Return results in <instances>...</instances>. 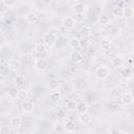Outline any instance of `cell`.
Listing matches in <instances>:
<instances>
[{
	"mask_svg": "<svg viewBox=\"0 0 134 134\" xmlns=\"http://www.w3.org/2000/svg\"><path fill=\"white\" fill-rule=\"evenodd\" d=\"M110 75V69L108 66L106 65H103V66H99L96 70H95V76L98 79V80H107Z\"/></svg>",
	"mask_w": 134,
	"mask_h": 134,
	"instance_id": "obj_1",
	"label": "cell"
},
{
	"mask_svg": "<svg viewBox=\"0 0 134 134\" xmlns=\"http://www.w3.org/2000/svg\"><path fill=\"white\" fill-rule=\"evenodd\" d=\"M55 41H57V37L54 34H51V32H47L43 36V43L44 45L47 47V49H50L54 46L55 44Z\"/></svg>",
	"mask_w": 134,
	"mask_h": 134,
	"instance_id": "obj_2",
	"label": "cell"
},
{
	"mask_svg": "<svg viewBox=\"0 0 134 134\" xmlns=\"http://www.w3.org/2000/svg\"><path fill=\"white\" fill-rule=\"evenodd\" d=\"M49 67V62L44 59V58H41V59H37L35 61V68L39 71H44L46 70L47 68Z\"/></svg>",
	"mask_w": 134,
	"mask_h": 134,
	"instance_id": "obj_3",
	"label": "cell"
},
{
	"mask_svg": "<svg viewBox=\"0 0 134 134\" xmlns=\"http://www.w3.org/2000/svg\"><path fill=\"white\" fill-rule=\"evenodd\" d=\"M62 25H63V27L66 28V29H71V28H73L74 25H75V20H74L73 17L67 16V17H65V18L62 20Z\"/></svg>",
	"mask_w": 134,
	"mask_h": 134,
	"instance_id": "obj_4",
	"label": "cell"
},
{
	"mask_svg": "<svg viewBox=\"0 0 134 134\" xmlns=\"http://www.w3.org/2000/svg\"><path fill=\"white\" fill-rule=\"evenodd\" d=\"M133 100H134V97H133V94H132L131 92H125V93L121 95V97H120V102H121V104L125 105V106L132 105Z\"/></svg>",
	"mask_w": 134,
	"mask_h": 134,
	"instance_id": "obj_5",
	"label": "cell"
},
{
	"mask_svg": "<svg viewBox=\"0 0 134 134\" xmlns=\"http://www.w3.org/2000/svg\"><path fill=\"white\" fill-rule=\"evenodd\" d=\"M69 59H70V61H71L73 64H79V63H81V62L83 61L84 57H83V54H82L80 51L74 50V51H72V52L70 53Z\"/></svg>",
	"mask_w": 134,
	"mask_h": 134,
	"instance_id": "obj_6",
	"label": "cell"
},
{
	"mask_svg": "<svg viewBox=\"0 0 134 134\" xmlns=\"http://www.w3.org/2000/svg\"><path fill=\"white\" fill-rule=\"evenodd\" d=\"M63 129L65 132H68V133H72L75 131L76 129V124L71 120V119H67L65 122H64V126H63Z\"/></svg>",
	"mask_w": 134,
	"mask_h": 134,
	"instance_id": "obj_7",
	"label": "cell"
},
{
	"mask_svg": "<svg viewBox=\"0 0 134 134\" xmlns=\"http://www.w3.org/2000/svg\"><path fill=\"white\" fill-rule=\"evenodd\" d=\"M7 66H8V68H9L10 70H13V71H18V70H20V68H21V62H20L19 60H17V59H10V60L7 62Z\"/></svg>",
	"mask_w": 134,
	"mask_h": 134,
	"instance_id": "obj_8",
	"label": "cell"
},
{
	"mask_svg": "<svg viewBox=\"0 0 134 134\" xmlns=\"http://www.w3.org/2000/svg\"><path fill=\"white\" fill-rule=\"evenodd\" d=\"M111 65L115 68H121L124 65H125V60L120 55H117V57H114L112 60H111Z\"/></svg>",
	"mask_w": 134,
	"mask_h": 134,
	"instance_id": "obj_9",
	"label": "cell"
},
{
	"mask_svg": "<svg viewBox=\"0 0 134 134\" xmlns=\"http://www.w3.org/2000/svg\"><path fill=\"white\" fill-rule=\"evenodd\" d=\"M75 110H76V112H77L79 114L86 113V112H88V110H89L88 104H87L86 102H79V103H76Z\"/></svg>",
	"mask_w": 134,
	"mask_h": 134,
	"instance_id": "obj_10",
	"label": "cell"
},
{
	"mask_svg": "<svg viewBox=\"0 0 134 134\" xmlns=\"http://www.w3.org/2000/svg\"><path fill=\"white\" fill-rule=\"evenodd\" d=\"M79 120H80V122H81L82 125H89V124H91V121H92V115L89 114L88 112L82 113V114H80Z\"/></svg>",
	"mask_w": 134,
	"mask_h": 134,
	"instance_id": "obj_11",
	"label": "cell"
},
{
	"mask_svg": "<svg viewBox=\"0 0 134 134\" xmlns=\"http://www.w3.org/2000/svg\"><path fill=\"white\" fill-rule=\"evenodd\" d=\"M22 109L25 113H31L35 110V103L31 100H24L22 105Z\"/></svg>",
	"mask_w": 134,
	"mask_h": 134,
	"instance_id": "obj_12",
	"label": "cell"
},
{
	"mask_svg": "<svg viewBox=\"0 0 134 134\" xmlns=\"http://www.w3.org/2000/svg\"><path fill=\"white\" fill-rule=\"evenodd\" d=\"M134 17V9L130 6H126L122 9V18L126 19H132Z\"/></svg>",
	"mask_w": 134,
	"mask_h": 134,
	"instance_id": "obj_13",
	"label": "cell"
},
{
	"mask_svg": "<svg viewBox=\"0 0 134 134\" xmlns=\"http://www.w3.org/2000/svg\"><path fill=\"white\" fill-rule=\"evenodd\" d=\"M97 23L102 26H107L109 23H110V19L109 17L106 15V14H100L98 16V19H97Z\"/></svg>",
	"mask_w": 134,
	"mask_h": 134,
	"instance_id": "obj_14",
	"label": "cell"
},
{
	"mask_svg": "<svg viewBox=\"0 0 134 134\" xmlns=\"http://www.w3.org/2000/svg\"><path fill=\"white\" fill-rule=\"evenodd\" d=\"M79 32H80V35H81V38H88V37H90V35H91V29H90L89 26L83 25V26L80 28Z\"/></svg>",
	"mask_w": 134,
	"mask_h": 134,
	"instance_id": "obj_15",
	"label": "cell"
},
{
	"mask_svg": "<svg viewBox=\"0 0 134 134\" xmlns=\"http://www.w3.org/2000/svg\"><path fill=\"white\" fill-rule=\"evenodd\" d=\"M85 5L83 4V3H81V2H75L74 3V5H73V10H74V13L76 14V15H82V14H84V12H85Z\"/></svg>",
	"mask_w": 134,
	"mask_h": 134,
	"instance_id": "obj_16",
	"label": "cell"
},
{
	"mask_svg": "<svg viewBox=\"0 0 134 134\" xmlns=\"http://www.w3.org/2000/svg\"><path fill=\"white\" fill-rule=\"evenodd\" d=\"M10 126L13 128H20L22 126V118L20 116H14L10 118Z\"/></svg>",
	"mask_w": 134,
	"mask_h": 134,
	"instance_id": "obj_17",
	"label": "cell"
},
{
	"mask_svg": "<svg viewBox=\"0 0 134 134\" xmlns=\"http://www.w3.org/2000/svg\"><path fill=\"white\" fill-rule=\"evenodd\" d=\"M35 50H36V52L43 54V53H45L48 49H47V47L44 45L43 42H39V43H37V44L35 45Z\"/></svg>",
	"mask_w": 134,
	"mask_h": 134,
	"instance_id": "obj_18",
	"label": "cell"
},
{
	"mask_svg": "<svg viewBox=\"0 0 134 134\" xmlns=\"http://www.w3.org/2000/svg\"><path fill=\"white\" fill-rule=\"evenodd\" d=\"M132 75H133V71H132V69L130 67H126V68H124L121 70V76H122V79L130 80L132 77Z\"/></svg>",
	"mask_w": 134,
	"mask_h": 134,
	"instance_id": "obj_19",
	"label": "cell"
},
{
	"mask_svg": "<svg viewBox=\"0 0 134 134\" xmlns=\"http://www.w3.org/2000/svg\"><path fill=\"white\" fill-rule=\"evenodd\" d=\"M122 9L124 7L121 5H116L114 6V8L112 9V14L115 18H122Z\"/></svg>",
	"mask_w": 134,
	"mask_h": 134,
	"instance_id": "obj_20",
	"label": "cell"
},
{
	"mask_svg": "<svg viewBox=\"0 0 134 134\" xmlns=\"http://www.w3.org/2000/svg\"><path fill=\"white\" fill-rule=\"evenodd\" d=\"M48 86H49L50 90L57 91V89H58L59 86H60V83H59V81H58L57 79H50V80H49V83H48Z\"/></svg>",
	"mask_w": 134,
	"mask_h": 134,
	"instance_id": "obj_21",
	"label": "cell"
},
{
	"mask_svg": "<svg viewBox=\"0 0 134 134\" xmlns=\"http://www.w3.org/2000/svg\"><path fill=\"white\" fill-rule=\"evenodd\" d=\"M25 19H26L29 23H35V22L38 21V16H37L36 13L30 12V13H28V14L25 16Z\"/></svg>",
	"mask_w": 134,
	"mask_h": 134,
	"instance_id": "obj_22",
	"label": "cell"
},
{
	"mask_svg": "<svg viewBox=\"0 0 134 134\" xmlns=\"http://www.w3.org/2000/svg\"><path fill=\"white\" fill-rule=\"evenodd\" d=\"M69 46H70V48H72V49L79 48V47H80V39H79V38H75V37L71 38V39L69 40Z\"/></svg>",
	"mask_w": 134,
	"mask_h": 134,
	"instance_id": "obj_23",
	"label": "cell"
},
{
	"mask_svg": "<svg viewBox=\"0 0 134 134\" xmlns=\"http://www.w3.org/2000/svg\"><path fill=\"white\" fill-rule=\"evenodd\" d=\"M18 92H19V89L17 87H10L8 89V96L12 99H16L18 98Z\"/></svg>",
	"mask_w": 134,
	"mask_h": 134,
	"instance_id": "obj_24",
	"label": "cell"
},
{
	"mask_svg": "<svg viewBox=\"0 0 134 134\" xmlns=\"http://www.w3.org/2000/svg\"><path fill=\"white\" fill-rule=\"evenodd\" d=\"M90 44H91V39H90V37H88V38H81V39H80V47H82V48H87Z\"/></svg>",
	"mask_w": 134,
	"mask_h": 134,
	"instance_id": "obj_25",
	"label": "cell"
},
{
	"mask_svg": "<svg viewBox=\"0 0 134 134\" xmlns=\"http://www.w3.org/2000/svg\"><path fill=\"white\" fill-rule=\"evenodd\" d=\"M27 97H28V92H27V90H26V89H19V92H18V99L24 102Z\"/></svg>",
	"mask_w": 134,
	"mask_h": 134,
	"instance_id": "obj_26",
	"label": "cell"
},
{
	"mask_svg": "<svg viewBox=\"0 0 134 134\" xmlns=\"http://www.w3.org/2000/svg\"><path fill=\"white\" fill-rule=\"evenodd\" d=\"M50 99H51L53 103L59 102V100L61 99V94H60V92H58V91L51 92V93H50Z\"/></svg>",
	"mask_w": 134,
	"mask_h": 134,
	"instance_id": "obj_27",
	"label": "cell"
},
{
	"mask_svg": "<svg viewBox=\"0 0 134 134\" xmlns=\"http://www.w3.org/2000/svg\"><path fill=\"white\" fill-rule=\"evenodd\" d=\"M15 82H16V84H17L18 86H23V85L25 84V77H24L22 74H18V75L16 76Z\"/></svg>",
	"mask_w": 134,
	"mask_h": 134,
	"instance_id": "obj_28",
	"label": "cell"
},
{
	"mask_svg": "<svg viewBox=\"0 0 134 134\" xmlns=\"http://www.w3.org/2000/svg\"><path fill=\"white\" fill-rule=\"evenodd\" d=\"M75 106H76V103H75V100H73V99H70V100H68V102L66 103V109L69 110V111L74 110V109H75Z\"/></svg>",
	"mask_w": 134,
	"mask_h": 134,
	"instance_id": "obj_29",
	"label": "cell"
},
{
	"mask_svg": "<svg viewBox=\"0 0 134 134\" xmlns=\"http://www.w3.org/2000/svg\"><path fill=\"white\" fill-rule=\"evenodd\" d=\"M66 115H67V111L65 110V109H63V108H59L58 109V111H57V116L59 117V118H65L66 117Z\"/></svg>",
	"mask_w": 134,
	"mask_h": 134,
	"instance_id": "obj_30",
	"label": "cell"
},
{
	"mask_svg": "<svg viewBox=\"0 0 134 134\" xmlns=\"http://www.w3.org/2000/svg\"><path fill=\"white\" fill-rule=\"evenodd\" d=\"M100 48H102V50H108L110 48V42L107 40H103L100 42Z\"/></svg>",
	"mask_w": 134,
	"mask_h": 134,
	"instance_id": "obj_31",
	"label": "cell"
},
{
	"mask_svg": "<svg viewBox=\"0 0 134 134\" xmlns=\"http://www.w3.org/2000/svg\"><path fill=\"white\" fill-rule=\"evenodd\" d=\"M0 134H10V129L8 126L3 125L0 127Z\"/></svg>",
	"mask_w": 134,
	"mask_h": 134,
	"instance_id": "obj_32",
	"label": "cell"
},
{
	"mask_svg": "<svg viewBox=\"0 0 134 134\" xmlns=\"http://www.w3.org/2000/svg\"><path fill=\"white\" fill-rule=\"evenodd\" d=\"M6 7H12V6H14V5H16V2L14 1V0H4L3 2H2Z\"/></svg>",
	"mask_w": 134,
	"mask_h": 134,
	"instance_id": "obj_33",
	"label": "cell"
},
{
	"mask_svg": "<svg viewBox=\"0 0 134 134\" xmlns=\"http://www.w3.org/2000/svg\"><path fill=\"white\" fill-rule=\"evenodd\" d=\"M110 134H122L120 130H118L117 128H112L110 130Z\"/></svg>",
	"mask_w": 134,
	"mask_h": 134,
	"instance_id": "obj_34",
	"label": "cell"
},
{
	"mask_svg": "<svg viewBox=\"0 0 134 134\" xmlns=\"http://www.w3.org/2000/svg\"><path fill=\"white\" fill-rule=\"evenodd\" d=\"M119 32H120V30H119V29H116V28H114V29H112V31H111V34H112L113 36H116V35H119Z\"/></svg>",
	"mask_w": 134,
	"mask_h": 134,
	"instance_id": "obj_35",
	"label": "cell"
},
{
	"mask_svg": "<svg viewBox=\"0 0 134 134\" xmlns=\"http://www.w3.org/2000/svg\"><path fill=\"white\" fill-rule=\"evenodd\" d=\"M2 18H3V13H2L1 10H0V21L2 20Z\"/></svg>",
	"mask_w": 134,
	"mask_h": 134,
	"instance_id": "obj_36",
	"label": "cell"
},
{
	"mask_svg": "<svg viewBox=\"0 0 134 134\" xmlns=\"http://www.w3.org/2000/svg\"><path fill=\"white\" fill-rule=\"evenodd\" d=\"M25 134H34V133H31V132H28V133H25Z\"/></svg>",
	"mask_w": 134,
	"mask_h": 134,
	"instance_id": "obj_37",
	"label": "cell"
},
{
	"mask_svg": "<svg viewBox=\"0 0 134 134\" xmlns=\"http://www.w3.org/2000/svg\"><path fill=\"white\" fill-rule=\"evenodd\" d=\"M1 49H2V46H1V44H0V51H1Z\"/></svg>",
	"mask_w": 134,
	"mask_h": 134,
	"instance_id": "obj_38",
	"label": "cell"
},
{
	"mask_svg": "<svg viewBox=\"0 0 134 134\" xmlns=\"http://www.w3.org/2000/svg\"><path fill=\"white\" fill-rule=\"evenodd\" d=\"M55 134H61V133H59V132H58V133H55Z\"/></svg>",
	"mask_w": 134,
	"mask_h": 134,
	"instance_id": "obj_39",
	"label": "cell"
},
{
	"mask_svg": "<svg viewBox=\"0 0 134 134\" xmlns=\"http://www.w3.org/2000/svg\"><path fill=\"white\" fill-rule=\"evenodd\" d=\"M88 134H93V133H88Z\"/></svg>",
	"mask_w": 134,
	"mask_h": 134,
	"instance_id": "obj_40",
	"label": "cell"
},
{
	"mask_svg": "<svg viewBox=\"0 0 134 134\" xmlns=\"http://www.w3.org/2000/svg\"><path fill=\"white\" fill-rule=\"evenodd\" d=\"M0 104H1V99H0Z\"/></svg>",
	"mask_w": 134,
	"mask_h": 134,
	"instance_id": "obj_41",
	"label": "cell"
}]
</instances>
